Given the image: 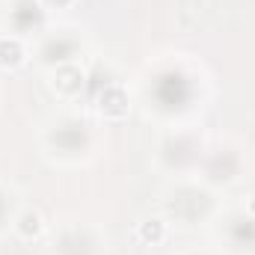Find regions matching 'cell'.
I'll return each mask as SVG.
<instances>
[{"mask_svg": "<svg viewBox=\"0 0 255 255\" xmlns=\"http://www.w3.org/2000/svg\"><path fill=\"white\" fill-rule=\"evenodd\" d=\"M24 60V48L15 39H0V63L3 65H18Z\"/></svg>", "mask_w": 255, "mask_h": 255, "instance_id": "2", "label": "cell"}, {"mask_svg": "<svg viewBox=\"0 0 255 255\" xmlns=\"http://www.w3.org/2000/svg\"><path fill=\"white\" fill-rule=\"evenodd\" d=\"M253 211H255V202H253Z\"/></svg>", "mask_w": 255, "mask_h": 255, "instance_id": "6", "label": "cell"}, {"mask_svg": "<svg viewBox=\"0 0 255 255\" xmlns=\"http://www.w3.org/2000/svg\"><path fill=\"white\" fill-rule=\"evenodd\" d=\"M101 110L107 116H125L128 113V98L122 89H110L104 98H101Z\"/></svg>", "mask_w": 255, "mask_h": 255, "instance_id": "1", "label": "cell"}, {"mask_svg": "<svg viewBox=\"0 0 255 255\" xmlns=\"http://www.w3.org/2000/svg\"><path fill=\"white\" fill-rule=\"evenodd\" d=\"M139 238H142L145 244H160V241H163V223H160V220H145V223L139 226Z\"/></svg>", "mask_w": 255, "mask_h": 255, "instance_id": "4", "label": "cell"}, {"mask_svg": "<svg viewBox=\"0 0 255 255\" xmlns=\"http://www.w3.org/2000/svg\"><path fill=\"white\" fill-rule=\"evenodd\" d=\"M18 232H21L24 238H36V235L42 232V217L33 214V211L21 214V220H18Z\"/></svg>", "mask_w": 255, "mask_h": 255, "instance_id": "3", "label": "cell"}, {"mask_svg": "<svg viewBox=\"0 0 255 255\" xmlns=\"http://www.w3.org/2000/svg\"><path fill=\"white\" fill-rule=\"evenodd\" d=\"M48 3H57V6H63V3H68V0H48Z\"/></svg>", "mask_w": 255, "mask_h": 255, "instance_id": "5", "label": "cell"}]
</instances>
